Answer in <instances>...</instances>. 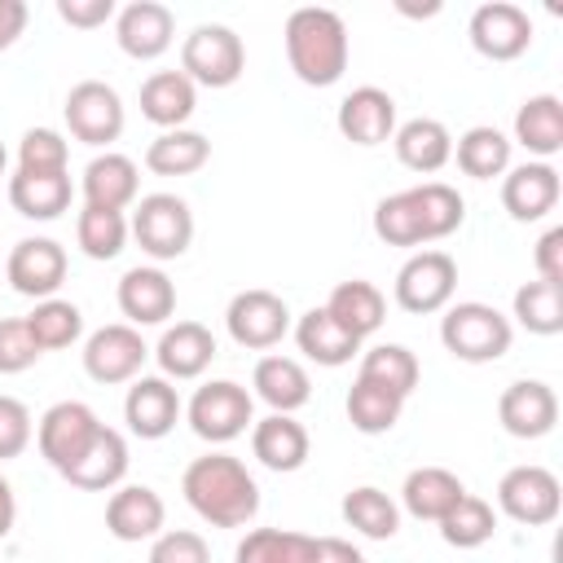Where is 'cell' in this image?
Masks as SVG:
<instances>
[{
	"label": "cell",
	"mask_w": 563,
	"mask_h": 563,
	"mask_svg": "<svg viewBox=\"0 0 563 563\" xmlns=\"http://www.w3.org/2000/svg\"><path fill=\"white\" fill-rule=\"evenodd\" d=\"M114 13H119L114 0H57V18H62L66 26H79V31H97V26H106Z\"/></svg>",
	"instance_id": "50"
},
{
	"label": "cell",
	"mask_w": 563,
	"mask_h": 563,
	"mask_svg": "<svg viewBox=\"0 0 563 563\" xmlns=\"http://www.w3.org/2000/svg\"><path fill=\"white\" fill-rule=\"evenodd\" d=\"M532 260H537V277H541V282L563 286V224H554V229H545V233L537 238Z\"/></svg>",
	"instance_id": "51"
},
{
	"label": "cell",
	"mask_w": 563,
	"mask_h": 563,
	"mask_svg": "<svg viewBox=\"0 0 563 563\" xmlns=\"http://www.w3.org/2000/svg\"><path fill=\"white\" fill-rule=\"evenodd\" d=\"M497 418H501L506 435H515V440H541L559 422V396L541 378H515L497 396Z\"/></svg>",
	"instance_id": "15"
},
{
	"label": "cell",
	"mask_w": 563,
	"mask_h": 563,
	"mask_svg": "<svg viewBox=\"0 0 563 563\" xmlns=\"http://www.w3.org/2000/svg\"><path fill=\"white\" fill-rule=\"evenodd\" d=\"M167 523V506L150 484H119L106 501V532L114 541H154Z\"/></svg>",
	"instance_id": "21"
},
{
	"label": "cell",
	"mask_w": 563,
	"mask_h": 563,
	"mask_svg": "<svg viewBox=\"0 0 563 563\" xmlns=\"http://www.w3.org/2000/svg\"><path fill=\"white\" fill-rule=\"evenodd\" d=\"M163 369L167 383H189V378H202L216 361V334L202 325V321H176L158 334L154 352H150Z\"/></svg>",
	"instance_id": "20"
},
{
	"label": "cell",
	"mask_w": 563,
	"mask_h": 563,
	"mask_svg": "<svg viewBox=\"0 0 563 563\" xmlns=\"http://www.w3.org/2000/svg\"><path fill=\"white\" fill-rule=\"evenodd\" d=\"M62 114H66L70 136L84 141V145H92V150L119 141V136H123V123H128L123 97H119L106 79H79V84L66 92Z\"/></svg>",
	"instance_id": "11"
},
{
	"label": "cell",
	"mask_w": 563,
	"mask_h": 563,
	"mask_svg": "<svg viewBox=\"0 0 563 563\" xmlns=\"http://www.w3.org/2000/svg\"><path fill=\"white\" fill-rule=\"evenodd\" d=\"M251 387H255V396H260L273 413H295V409H303V405L312 400V378H308V369H303L295 356H282V352L255 361Z\"/></svg>",
	"instance_id": "26"
},
{
	"label": "cell",
	"mask_w": 563,
	"mask_h": 563,
	"mask_svg": "<svg viewBox=\"0 0 563 563\" xmlns=\"http://www.w3.org/2000/svg\"><path fill=\"white\" fill-rule=\"evenodd\" d=\"M413 202H418V216H422V238L427 242H440L449 233H457V224L466 220V202L453 185L444 180H422L413 185Z\"/></svg>",
	"instance_id": "41"
},
{
	"label": "cell",
	"mask_w": 563,
	"mask_h": 563,
	"mask_svg": "<svg viewBox=\"0 0 563 563\" xmlns=\"http://www.w3.org/2000/svg\"><path fill=\"white\" fill-rule=\"evenodd\" d=\"M4 273H9V286L18 295H26L35 303L53 299L57 286L66 282V251L53 238H22V242H13Z\"/></svg>",
	"instance_id": "14"
},
{
	"label": "cell",
	"mask_w": 563,
	"mask_h": 563,
	"mask_svg": "<svg viewBox=\"0 0 563 563\" xmlns=\"http://www.w3.org/2000/svg\"><path fill=\"white\" fill-rule=\"evenodd\" d=\"M119 312L128 317V325H163L176 312V282L158 268V264H136L119 277Z\"/></svg>",
	"instance_id": "19"
},
{
	"label": "cell",
	"mask_w": 563,
	"mask_h": 563,
	"mask_svg": "<svg viewBox=\"0 0 563 563\" xmlns=\"http://www.w3.org/2000/svg\"><path fill=\"white\" fill-rule=\"evenodd\" d=\"M35 427H31V409L18 396H0V462L22 457L31 444Z\"/></svg>",
	"instance_id": "49"
},
{
	"label": "cell",
	"mask_w": 563,
	"mask_h": 563,
	"mask_svg": "<svg viewBox=\"0 0 563 563\" xmlns=\"http://www.w3.org/2000/svg\"><path fill=\"white\" fill-rule=\"evenodd\" d=\"M101 427H106V422L97 418L92 405H84V400H57V405H48V409L40 413V427H35L40 457H44L57 475H66V471L84 457V449L97 440Z\"/></svg>",
	"instance_id": "7"
},
{
	"label": "cell",
	"mask_w": 563,
	"mask_h": 563,
	"mask_svg": "<svg viewBox=\"0 0 563 563\" xmlns=\"http://www.w3.org/2000/svg\"><path fill=\"white\" fill-rule=\"evenodd\" d=\"M128 216L123 211H106V207H84L75 216V242L88 260H114L128 246Z\"/></svg>",
	"instance_id": "42"
},
{
	"label": "cell",
	"mask_w": 563,
	"mask_h": 563,
	"mask_svg": "<svg viewBox=\"0 0 563 563\" xmlns=\"http://www.w3.org/2000/svg\"><path fill=\"white\" fill-rule=\"evenodd\" d=\"M79 356H84V374H88L92 383L114 387V383L141 378V365H145L150 347H145V339H141L136 325L114 321V325L92 330V334L84 339V352H79Z\"/></svg>",
	"instance_id": "12"
},
{
	"label": "cell",
	"mask_w": 563,
	"mask_h": 563,
	"mask_svg": "<svg viewBox=\"0 0 563 563\" xmlns=\"http://www.w3.org/2000/svg\"><path fill=\"white\" fill-rule=\"evenodd\" d=\"M290 330H295L299 352H303L308 361L325 365V369H339V365H347V361L361 352V343H356L347 330H339L325 308H308Z\"/></svg>",
	"instance_id": "33"
},
{
	"label": "cell",
	"mask_w": 563,
	"mask_h": 563,
	"mask_svg": "<svg viewBox=\"0 0 563 563\" xmlns=\"http://www.w3.org/2000/svg\"><path fill=\"white\" fill-rule=\"evenodd\" d=\"M312 563H365V554L343 537H312Z\"/></svg>",
	"instance_id": "52"
},
{
	"label": "cell",
	"mask_w": 563,
	"mask_h": 563,
	"mask_svg": "<svg viewBox=\"0 0 563 563\" xmlns=\"http://www.w3.org/2000/svg\"><path fill=\"white\" fill-rule=\"evenodd\" d=\"M185 405H180V391L163 378V374H141L132 378L128 396H123V422L132 435L141 440H163L176 422H180Z\"/></svg>",
	"instance_id": "17"
},
{
	"label": "cell",
	"mask_w": 563,
	"mask_h": 563,
	"mask_svg": "<svg viewBox=\"0 0 563 563\" xmlns=\"http://www.w3.org/2000/svg\"><path fill=\"white\" fill-rule=\"evenodd\" d=\"M515 141L537 158L550 163L563 150V101L554 92H537L515 110ZM510 141V145H515Z\"/></svg>",
	"instance_id": "31"
},
{
	"label": "cell",
	"mask_w": 563,
	"mask_h": 563,
	"mask_svg": "<svg viewBox=\"0 0 563 563\" xmlns=\"http://www.w3.org/2000/svg\"><path fill=\"white\" fill-rule=\"evenodd\" d=\"M22 321H26V330H31V339H35L40 352L70 347L84 334V312L70 299H57V295L53 299H40Z\"/></svg>",
	"instance_id": "40"
},
{
	"label": "cell",
	"mask_w": 563,
	"mask_h": 563,
	"mask_svg": "<svg viewBox=\"0 0 563 563\" xmlns=\"http://www.w3.org/2000/svg\"><path fill=\"white\" fill-rule=\"evenodd\" d=\"M70 172H13L9 202L26 220H57L70 207Z\"/></svg>",
	"instance_id": "32"
},
{
	"label": "cell",
	"mask_w": 563,
	"mask_h": 563,
	"mask_svg": "<svg viewBox=\"0 0 563 563\" xmlns=\"http://www.w3.org/2000/svg\"><path fill=\"white\" fill-rule=\"evenodd\" d=\"M123 475H128V440H123V431L101 427L97 440L84 449V457L62 479L84 493H114L123 484Z\"/></svg>",
	"instance_id": "25"
},
{
	"label": "cell",
	"mask_w": 563,
	"mask_h": 563,
	"mask_svg": "<svg viewBox=\"0 0 563 563\" xmlns=\"http://www.w3.org/2000/svg\"><path fill=\"white\" fill-rule=\"evenodd\" d=\"M180 493L198 519L211 528H246L260 515V484L233 453H202L185 466Z\"/></svg>",
	"instance_id": "1"
},
{
	"label": "cell",
	"mask_w": 563,
	"mask_h": 563,
	"mask_svg": "<svg viewBox=\"0 0 563 563\" xmlns=\"http://www.w3.org/2000/svg\"><path fill=\"white\" fill-rule=\"evenodd\" d=\"M559 194H563V185H559L554 163L528 158V163H519V167H510V172L501 176V207H506V216L519 220V224L545 220V216L559 207Z\"/></svg>",
	"instance_id": "18"
},
{
	"label": "cell",
	"mask_w": 563,
	"mask_h": 563,
	"mask_svg": "<svg viewBox=\"0 0 563 563\" xmlns=\"http://www.w3.org/2000/svg\"><path fill=\"white\" fill-rule=\"evenodd\" d=\"M79 189H84V207H106V211H128L136 202V189H141V172L128 154H97L88 158L84 176H79Z\"/></svg>",
	"instance_id": "23"
},
{
	"label": "cell",
	"mask_w": 563,
	"mask_h": 563,
	"mask_svg": "<svg viewBox=\"0 0 563 563\" xmlns=\"http://www.w3.org/2000/svg\"><path fill=\"white\" fill-rule=\"evenodd\" d=\"M44 352L35 347L31 330L22 317H0V374H22L40 361Z\"/></svg>",
	"instance_id": "48"
},
{
	"label": "cell",
	"mask_w": 563,
	"mask_h": 563,
	"mask_svg": "<svg viewBox=\"0 0 563 563\" xmlns=\"http://www.w3.org/2000/svg\"><path fill=\"white\" fill-rule=\"evenodd\" d=\"M391 145H396V158L418 176H435L453 158V132L440 119H427V114L400 123L391 132Z\"/></svg>",
	"instance_id": "30"
},
{
	"label": "cell",
	"mask_w": 563,
	"mask_h": 563,
	"mask_svg": "<svg viewBox=\"0 0 563 563\" xmlns=\"http://www.w3.org/2000/svg\"><path fill=\"white\" fill-rule=\"evenodd\" d=\"M515 321L528 334H541V339L559 334L563 330V286L541 282V277L537 282H523L515 290Z\"/></svg>",
	"instance_id": "43"
},
{
	"label": "cell",
	"mask_w": 563,
	"mask_h": 563,
	"mask_svg": "<svg viewBox=\"0 0 563 563\" xmlns=\"http://www.w3.org/2000/svg\"><path fill=\"white\" fill-rule=\"evenodd\" d=\"M180 70L194 79V88H229L246 70L242 35L224 22H198L180 44Z\"/></svg>",
	"instance_id": "4"
},
{
	"label": "cell",
	"mask_w": 563,
	"mask_h": 563,
	"mask_svg": "<svg viewBox=\"0 0 563 563\" xmlns=\"http://www.w3.org/2000/svg\"><path fill=\"white\" fill-rule=\"evenodd\" d=\"M233 563H312V537L290 528H251L238 541Z\"/></svg>",
	"instance_id": "39"
},
{
	"label": "cell",
	"mask_w": 563,
	"mask_h": 563,
	"mask_svg": "<svg viewBox=\"0 0 563 563\" xmlns=\"http://www.w3.org/2000/svg\"><path fill=\"white\" fill-rule=\"evenodd\" d=\"M308 449H312V440L295 413H268V418L251 422V453L277 475L299 471L308 462Z\"/></svg>",
	"instance_id": "24"
},
{
	"label": "cell",
	"mask_w": 563,
	"mask_h": 563,
	"mask_svg": "<svg viewBox=\"0 0 563 563\" xmlns=\"http://www.w3.org/2000/svg\"><path fill=\"white\" fill-rule=\"evenodd\" d=\"M185 418H189L198 440L229 444V440H238L255 422V396L242 383H233V378H211V383H202L189 396Z\"/></svg>",
	"instance_id": "6"
},
{
	"label": "cell",
	"mask_w": 563,
	"mask_h": 563,
	"mask_svg": "<svg viewBox=\"0 0 563 563\" xmlns=\"http://www.w3.org/2000/svg\"><path fill=\"white\" fill-rule=\"evenodd\" d=\"M286 62L295 70L299 84L308 88H330L343 79L347 70V57H352V44H347V26L334 9H321V4H303L286 18Z\"/></svg>",
	"instance_id": "2"
},
{
	"label": "cell",
	"mask_w": 563,
	"mask_h": 563,
	"mask_svg": "<svg viewBox=\"0 0 563 563\" xmlns=\"http://www.w3.org/2000/svg\"><path fill=\"white\" fill-rule=\"evenodd\" d=\"M114 40L132 62H154L176 40V13L158 0H132L114 13Z\"/></svg>",
	"instance_id": "16"
},
{
	"label": "cell",
	"mask_w": 563,
	"mask_h": 563,
	"mask_svg": "<svg viewBox=\"0 0 563 563\" xmlns=\"http://www.w3.org/2000/svg\"><path fill=\"white\" fill-rule=\"evenodd\" d=\"M321 308H325V312L334 317V325L347 330L356 343H365V339L383 325V317H387V299H383V290H378L374 282H365V277L339 282Z\"/></svg>",
	"instance_id": "29"
},
{
	"label": "cell",
	"mask_w": 563,
	"mask_h": 563,
	"mask_svg": "<svg viewBox=\"0 0 563 563\" xmlns=\"http://www.w3.org/2000/svg\"><path fill=\"white\" fill-rule=\"evenodd\" d=\"M466 35H471V48L488 62H515L532 48V18L528 9L510 4V0H488L471 13L466 22Z\"/></svg>",
	"instance_id": "13"
},
{
	"label": "cell",
	"mask_w": 563,
	"mask_h": 563,
	"mask_svg": "<svg viewBox=\"0 0 563 563\" xmlns=\"http://www.w3.org/2000/svg\"><path fill=\"white\" fill-rule=\"evenodd\" d=\"M211 158V141L194 128H172V132H158L150 145H145V167L154 176H194L198 167H207Z\"/></svg>",
	"instance_id": "34"
},
{
	"label": "cell",
	"mask_w": 563,
	"mask_h": 563,
	"mask_svg": "<svg viewBox=\"0 0 563 563\" xmlns=\"http://www.w3.org/2000/svg\"><path fill=\"white\" fill-rule=\"evenodd\" d=\"M70 145L57 128H31L18 141V172H66Z\"/></svg>",
	"instance_id": "46"
},
{
	"label": "cell",
	"mask_w": 563,
	"mask_h": 563,
	"mask_svg": "<svg viewBox=\"0 0 563 563\" xmlns=\"http://www.w3.org/2000/svg\"><path fill=\"white\" fill-rule=\"evenodd\" d=\"M194 106H198V88H194V79L185 70H154V75H145V84H141V114L154 128H163V132L185 128Z\"/></svg>",
	"instance_id": "28"
},
{
	"label": "cell",
	"mask_w": 563,
	"mask_h": 563,
	"mask_svg": "<svg viewBox=\"0 0 563 563\" xmlns=\"http://www.w3.org/2000/svg\"><path fill=\"white\" fill-rule=\"evenodd\" d=\"M224 325H229V339L246 352H268L277 347L286 334H290V308L282 295L264 290V286H251V290H238L224 308Z\"/></svg>",
	"instance_id": "10"
},
{
	"label": "cell",
	"mask_w": 563,
	"mask_h": 563,
	"mask_svg": "<svg viewBox=\"0 0 563 563\" xmlns=\"http://www.w3.org/2000/svg\"><path fill=\"white\" fill-rule=\"evenodd\" d=\"M374 238L387 246H427L413 189H400V194H387L374 202Z\"/></svg>",
	"instance_id": "45"
},
{
	"label": "cell",
	"mask_w": 563,
	"mask_h": 563,
	"mask_svg": "<svg viewBox=\"0 0 563 563\" xmlns=\"http://www.w3.org/2000/svg\"><path fill=\"white\" fill-rule=\"evenodd\" d=\"M334 123H339L343 141H352V145H365V150L383 145L396 132V101H391V92H383L374 84H361L339 101Z\"/></svg>",
	"instance_id": "22"
},
{
	"label": "cell",
	"mask_w": 563,
	"mask_h": 563,
	"mask_svg": "<svg viewBox=\"0 0 563 563\" xmlns=\"http://www.w3.org/2000/svg\"><path fill=\"white\" fill-rule=\"evenodd\" d=\"M453 158H457V167H462L471 180L506 176V172H510V136H506L501 128L475 123V128H466V132L457 136Z\"/></svg>",
	"instance_id": "35"
},
{
	"label": "cell",
	"mask_w": 563,
	"mask_h": 563,
	"mask_svg": "<svg viewBox=\"0 0 563 563\" xmlns=\"http://www.w3.org/2000/svg\"><path fill=\"white\" fill-rule=\"evenodd\" d=\"M339 510H343V523L356 528L369 541H391L400 532V506L383 488H374V484H361V488L343 493Z\"/></svg>",
	"instance_id": "37"
},
{
	"label": "cell",
	"mask_w": 563,
	"mask_h": 563,
	"mask_svg": "<svg viewBox=\"0 0 563 563\" xmlns=\"http://www.w3.org/2000/svg\"><path fill=\"white\" fill-rule=\"evenodd\" d=\"M145 563H211V545L194 528H163L150 541V559Z\"/></svg>",
	"instance_id": "47"
},
{
	"label": "cell",
	"mask_w": 563,
	"mask_h": 563,
	"mask_svg": "<svg viewBox=\"0 0 563 563\" xmlns=\"http://www.w3.org/2000/svg\"><path fill=\"white\" fill-rule=\"evenodd\" d=\"M510 339H515L510 317L497 312L493 303H479V299L449 303L444 317H440V343H444V352L457 356V361H466V365L501 361L510 352Z\"/></svg>",
	"instance_id": "3"
},
{
	"label": "cell",
	"mask_w": 563,
	"mask_h": 563,
	"mask_svg": "<svg viewBox=\"0 0 563 563\" xmlns=\"http://www.w3.org/2000/svg\"><path fill=\"white\" fill-rule=\"evenodd\" d=\"M4 163H9V154H4V145H0V172H4Z\"/></svg>",
	"instance_id": "55"
},
{
	"label": "cell",
	"mask_w": 563,
	"mask_h": 563,
	"mask_svg": "<svg viewBox=\"0 0 563 563\" xmlns=\"http://www.w3.org/2000/svg\"><path fill=\"white\" fill-rule=\"evenodd\" d=\"M13 519H18V501H13V484L0 475V541L13 532Z\"/></svg>",
	"instance_id": "54"
},
{
	"label": "cell",
	"mask_w": 563,
	"mask_h": 563,
	"mask_svg": "<svg viewBox=\"0 0 563 563\" xmlns=\"http://www.w3.org/2000/svg\"><path fill=\"white\" fill-rule=\"evenodd\" d=\"M453 290H457V264H453L449 251H435V246L413 251V255L400 264L396 286H391L396 303H400L405 312H413V317L444 312L449 299H453Z\"/></svg>",
	"instance_id": "9"
},
{
	"label": "cell",
	"mask_w": 563,
	"mask_h": 563,
	"mask_svg": "<svg viewBox=\"0 0 563 563\" xmlns=\"http://www.w3.org/2000/svg\"><path fill=\"white\" fill-rule=\"evenodd\" d=\"M26 31V0H0V53L18 44Z\"/></svg>",
	"instance_id": "53"
},
{
	"label": "cell",
	"mask_w": 563,
	"mask_h": 563,
	"mask_svg": "<svg viewBox=\"0 0 563 563\" xmlns=\"http://www.w3.org/2000/svg\"><path fill=\"white\" fill-rule=\"evenodd\" d=\"M497 510L523 528H545L559 519L563 510V488H559V475L550 466H537V462H523V466H510L497 484Z\"/></svg>",
	"instance_id": "8"
},
{
	"label": "cell",
	"mask_w": 563,
	"mask_h": 563,
	"mask_svg": "<svg viewBox=\"0 0 563 563\" xmlns=\"http://www.w3.org/2000/svg\"><path fill=\"white\" fill-rule=\"evenodd\" d=\"M493 532H497V510H493L484 497H475V493H466V497L440 519V537H444V545H453V550H479L484 541H493Z\"/></svg>",
	"instance_id": "44"
},
{
	"label": "cell",
	"mask_w": 563,
	"mask_h": 563,
	"mask_svg": "<svg viewBox=\"0 0 563 563\" xmlns=\"http://www.w3.org/2000/svg\"><path fill=\"white\" fill-rule=\"evenodd\" d=\"M356 374L378 383V387H387V391H396L400 400H409V391L418 387L422 369H418V356L405 343H374V347L361 352V369Z\"/></svg>",
	"instance_id": "38"
},
{
	"label": "cell",
	"mask_w": 563,
	"mask_h": 563,
	"mask_svg": "<svg viewBox=\"0 0 563 563\" xmlns=\"http://www.w3.org/2000/svg\"><path fill=\"white\" fill-rule=\"evenodd\" d=\"M343 409H347V422H352L361 435H387V431L400 422L405 400H400L396 391H387V387H378V383H369V378L356 374L352 387H347Z\"/></svg>",
	"instance_id": "36"
},
{
	"label": "cell",
	"mask_w": 563,
	"mask_h": 563,
	"mask_svg": "<svg viewBox=\"0 0 563 563\" xmlns=\"http://www.w3.org/2000/svg\"><path fill=\"white\" fill-rule=\"evenodd\" d=\"M462 497H466V484L449 466H413L400 484V506L427 523H440Z\"/></svg>",
	"instance_id": "27"
},
{
	"label": "cell",
	"mask_w": 563,
	"mask_h": 563,
	"mask_svg": "<svg viewBox=\"0 0 563 563\" xmlns=\"http://www.w3.org/2000/svg\"><path fill=\"white\" fill-rule=\"evenodd\" d=\"M128 233L136 238V246L167 264V260H180L194 242V211L185 198L176 194H145L136 207H132V220H128Z\"/></svg>",
	"instance_id": "5"
}]
</instances>
